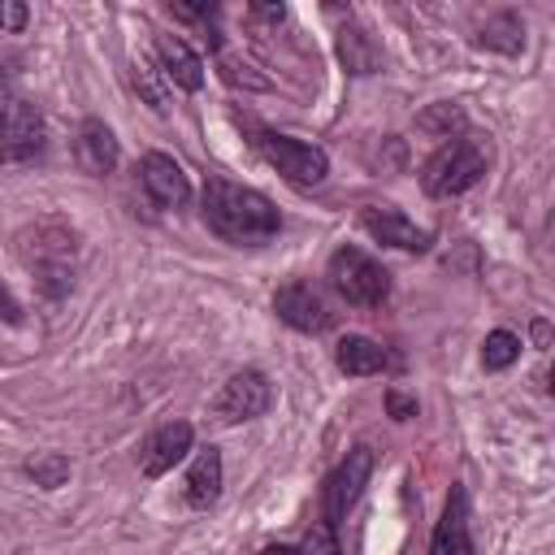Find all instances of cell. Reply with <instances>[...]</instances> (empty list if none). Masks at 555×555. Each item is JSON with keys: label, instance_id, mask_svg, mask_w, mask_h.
<instances>
[{"label": "cell", "instance_id": "cell-1", "mask_svg": "<svg viewBox=\"0 0 555 555\" xmlns=\"http://www.w3.org/2000/svg\"><path fill=\"white\" fill-rule=\"evenodd\" d=\"M204 221L217 238L225 243H238V247H256V243H269L282 225L278 208L251 191V186H238L230 178H208L204 186Z\"/></svg>", "mask_w": 555, "mask_h": 555}, {"label": "cell", "instance_id": "cell-2", "mask_svg": "<svg viewBox=\"0 0 555 555\" xmlns=\"http://www.w3.org/2000/svg\"><path fill=\"white\" fill-rule=\"evenodd\" d=\"M486 165H490L486 143L473 139V134H455V139H447V143L425 160L421 186H425V195H434V199H451V195L477 186L481 173H486Z\"/></svg>", "mask_w": 555, "mask_h": 555}, {"label": "cell", "instance_id": "cell-3", "mask_svg": "<svg viewBox=\"0 0 555 555\" xmlns=\"http://www.w3.org/2000/svg\"><path fill=\"white\" fill-rule=\"evenodd\" d=\"M330 286H334L347 304H356V308H377V304H386V295H390V273H386L369 251H360V247H338V251L330 256Z\"/></svg>", "mask_w": 555, "mask_h": 555}, {"label": "cell", "instance_id": "cell-4", "mask_svg": "<svg viewBox=\"0 0 555 555\" xmlns=\"http://www.w3.org/2000/svg\"><path fill=\"white\" fill-rule=\"evenodd\" d=\"M256 147H260V152H264V160H269L286 182H295V186H317V182H325V173H330L325 152H321V147H312V143L291 139V134L260 130Z\"/></svg>", "mask_w": 555, "mask_h": 555}, {"label": "cell", "instance_id": "cell-5", "mask_svg": "<svg viewBox=\"0 0 555 555\" xmlns=\"http://www.w3.org/2000/svg\"><path fill=\"white\" fill-rule=\"evenodd\" d=\"M369 473H373V451H369V447H351L347 460L330 473V481H325V490H321V520H325L330 529L343 525V516H347L351 503L360 499Z\"/></svg>", "mask_w": 555, "mask_h": 555}, {"label": "cell", "instance_id": "cell-6", "mask_svg": "<svg viewBox=\"0 0 555 555\" xmlns=\"http://www.w3.org/2000/svg\"><path fill=\"white\" fill-rule=\"evenodd\" d=\"M39 152H43V117L22 100L0 104V165L30 160Z\"/></svg>", "mask_w": 555, "mask_h": 555}, {"label": "cell", "instance_id": "cell-7", "mask_svg": "<svg viewBox=\"0 0 555 555\" xmlns=\"http://www.w3.org/2000/svg\"><path fill=\"white\" fill-rule=\"evenodd\" d=\"M269 403H273V386H269V377L256 373V369H247V373H234V377L221 386V395L212 399V412H217V421L234 425V421H251V416H260Z\"/></svg>", "mask_w": 555, "mask_h": 555}, {"label": "cell", "instance_id": "cell-8", "mask_svg": "<svg viewBox=\"0 0 555 555\" xmlns=\"http://www.w3.org/2000/svg\"><path fill=\"white\" fill-rule=\"evenodd\" d=\"M139 182H143L147 199L160 204V208H182V204L191 199V182H186V173H182L178 160L165 156V152H147V156L139 160Z\"/></svg>", "mask_w": 555, "mask_h": 555}, {"label": "cell", "instance_id": "cell-9", "mask_svg": "<svg viewBox=\"0 0 555 555\" xmlns=\"http://www.w3.org/2000/svg\"><path fill=\"white\" fill-rule=\"evenodd\" d=\"M273 312H278L286 325L304 330V334H321V330L330 325V308H325V299L317 295L312 282H286V286L273 295Z\"/></svg>", "mask_w": 555, "mask_h": 555}, {"label": "cell", "instance_id": "cell-10", "mask_svg": "<svg viewBox=\"0 0 555 555\" xmlns=\"http://www.w3.org/2000/svg\"><path fill=\"white\" fill-rule=\"evenodd\" d=\"M360 225L377 238V243H386V247H403V251H425L429 247V230H421L416 221H408L399 208H390V204H373V208H364L360 212Z\"/></svg>", "mask_w": 555, "mask_h": 555}, {"label": "cell", "instance_id": "cell-11", "mask_svg": "<svg viewBox=\"0 0 555 555\" xmlns=\"http://www.w3.org/2000/svg\"><path fill=\"white\" fill-rule=\"evenodd\" d=\"M191 425L186 421H169V425H160L147 442H143V451H139V468H143V477H165L186 451H191Z\"/></svg>", "mask_w": 555, "mask_h": 555}, {"label": "cell", "instance_id": "cell-12", "mask_svg": "<svg viewBox=\"0 0 555 555\" xmlns=\"http://www.w3.org/2000/svg\"><path fill=\"white\" fill-rule=\"evenodd\" d=\"M429 555H473V533H468V494H464V486H451L447 507H442V520H438L434 542H429Z\"/></svg>", "mask_w": 555, "mask_h": 555}, {"label": "cell", "instance_id": "cell-13", "mask_svg": "<svg viewBox=\"0 0 555 555\" xmlns=\"http://www.w3.org/2000/svg\"><path fill=\"white\" fill-rule=\"evenodd\" d=\"M156 56H160V74H165L173 87H182V91H199V87H204V61L186 48V39L160 35V39H156Z\"/></svg>", "mask_w": 555, "mask_h": 555}, {"label": "cell", "instance_id": "cell-14", "mask_svg": "<svg viewBox=\"0 0 555 555\" xmlns=\"http://www.w3.org/2000/svg\"><path fill=\"white\" fill-rule=\"evenodd\" d=\"M74 156H78V165L87 169V173H95V178H104L113 165H117V139H113V130L104 126V121H82V130H78V139H74Z\"/></svg>", "mask_w": 555, "mask_h": 555}, {"label": "cell", "instance_id": "cell-15", "mask_svg": "<svg viewBox=\"0 0 555 555\" xmlns=\"http://www.w3.org/2000/svg\"><path fill=\"white\" fill-rule=\"evenodd\" d=\"M334 360H338V369H343L347 377H369V373H382V369L390 364V351H386L382 343H373V338L347 334V338L338 343Z\"/></svg>", "mask_w": 555, "mask_h": 555}, {"label": "cell", "instance_id": "cell-16", "mask_svg": "<svg viewBox=\"0 0 555 555\" xmlns=\"http://www.w3.org/2000/svg\"><path fill=\"white\" fill-rule=\"evenodd\" d=\"M221 494V451H199L191 473H186V503L191 507H212Z\"/></svg>", "mask_w": 555, "mask_h": 555}, {"label": "cell", "instance_id": "cell-17", "mask_svg": "<svg viewBox=\"0 0 555 555\" xmlns=\"http://www.w3.org/2000/svg\"><path fill=\"white\" fill-rule=\"evenodd\" d=\"M477 39H481L486 48H494V52H520V48H525V26H520L516 13H499V17H490V22L481 26Z\"/></svg>", "mask_w": 555, "mask_h": 555}, {"label": "cell", "instance_id": "cell-18", "mask_svg": "<svg viewBox=\"0 0 555 555\" xmlns=\"http://www.w3.org/2000/svg\"><path fill=\"white\" fill-rule=\"evenodd\" d=\"M338 52H343V61H347L351 74H369L377 65V52L364 43V30H343L338 35Z\"/></svg>", "mask_w": 555, "mask_h": 555}, {"label": "cell", "instance_id": "cell-19", "mask_svg": "<svg viewBox=\"0 0 555 555\" xmlns=\"http://www.w3.org/2000/svg\"><path fill=\"white\" fill-rule=\"evenodd\" d=\"M516 356H520V338H516L512 330H494V334L486 338V347H481V364H486V369H507Z\"/></svg>", "mask_w": 555, "mask_h": 555}, {"label": "cell", "instance_id": "cell-20", "mask_svg": "<svg viewBox=\"0 0 555 555\" xmlns=\"http://www.w3.org/2000/svg\"><path fill=\"white\" fill-rule=\"evenodd\" d=\"M26 473H30L39 486H48V490H52V486H61V481H65L69 464H65L61 455H43V460H30V464H26Z\"/></svg>", "mask_w": 555, "mask_h": 555}, {"label": "cell", "instance_id": "cell-21", "mask_svg": "<svg viewBox=\"0 0 555 555\" xmlns=\"http://www.w3.org/2000/svg\"><path fill=\"white\" fill-rule=\"evenodd\" d=\"M299 555H343V551H338V533H334L325 520L312 525L308 538H304V546H299Z\"/></svg>", "mask_w": 555, "mask_h": 555}, {"label": "cell", "instance_id": "cell-22", "mask_svg": "<svg viewBox=\"0 0 555 555\" xmlns=\"http://www.w3.org/2000/svg\"><path fill=\"white\" fill-rule=\"evenodd\" d=\"M26 4H13V0H0V30H22L26 26Z\"/></svg>", "mask_w": 555, "mask_h": 555}, {"label": "cell", "instance_id": "cell-23", "mask_svg": "<svg viewBox=\"0 0 555 555\" xmlns=\"http://www.w3.org/2000/svg\"><path fill=\"white\" fill-rule=\"evenodd\" d=\"M390 416L395 421H408V416H416V399H408V395H399V390H390Z\"/></svg>", "mask_w": 555, "mask_h": 555}, {"label": "cell", "instance_id": "cell-24", "mask_svg": "<svg viewBox=\"0 0 555 555\" xmlns=\"http://www.w3.org/2000/svg\"><path fill=\"white\" fill-rule=\"evenodd\" d=\"M0 317H4V321H22V308H17V299H13L4 286H0Z\"/></svg>", "mask_w": 555, "mask_h": 555}, {"label": "cell", "instance_id": "cell-25", "mask_svg": "<svg viewBox=\"0 0 555 555\" xmlns=\"http://www.w3.org/2000/svg\"><path fill=\"white\" fill-rule=\"evenodd\" d=\"M251 13H256V17H264V22H282V13H286V9H282V4H251Z\"/></svg>", "mask_w": 555, "mask_h": 555}, {"label": "cell", "instance_id": "cell-26", "mask_svg": "<svg viewBox=\"0 0 555 555\" xmlns=\"http://www.w3.org/2000/svg\"><path fill=\"white\" fill-rule=\"evenodd\" d=\"M260 555H299V546H264Z\"/></svg>", "mask_w": 555, "mask_h": 555}]
</instances>
